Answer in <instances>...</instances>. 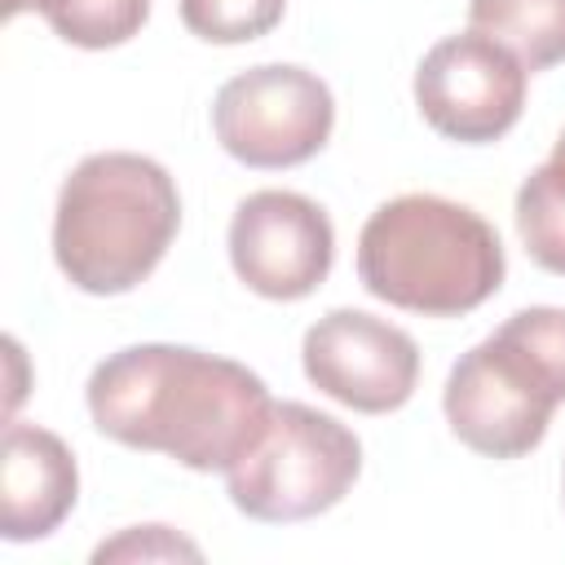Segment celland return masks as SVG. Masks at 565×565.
<instances>
[{"label": "cell", "instance_id": "1", "mask_svg": "<svg viewBox=\"0 0 565 565\" xmlns=\"http://www.w3.org/2000/svg\"><path fill=\"white\" fill-rule=\"evenodd\" d=\"M84 402L102 437L190 472H230L274 411L265 380L243 362L159 340L102 358Z\"/></svg>", "mask_w": 565, "mask_h": 565}, {"label": "cell", "instance_id": "2", "mask_svg": "<svg viewBox=\"0 0 565 565\" xmlns=\"http://www.w3.org/2000/svg\"><path fill=\"white\" fill-rule=\"evenodd\" d=\"M181 230L172 172L132 150H102L71 168L53 207V260L84 296L141 287Z\"/></svg>", "mask_w": 565, "mask_h": 565}, {"label": "cell", "instance_id": "3", "mask_svg": "<svg viewBox=\"0 0 565 565\" xmlns=\"http://www.w3.org/2000/svg\"><path fill=\"white\" fill-rule=\"evenodd\" d=\"M499 230L468 203L441 194H397L358 234L362 287L406 313L459 318L503 287Z\"/></svg>", "mask_w": 565, "mask_h": 565}, {"label": "cell", "instance_id": "4", "mask_svg": "<svg viewBox=\"0 0 565 565\" xmlns=\"http://www.w3.org/2000/svg\"><path fill=\"white\" fill-rule=\"evenodd\" d=\"M362 472V441L335 415L305 402H274L260 437L225 472L230 503L265 525L331 512Z\"/></svg>", "mask_w": 565, "mask_h": 565}, {"label": "cell", "instance_id": "5", "mask_svg": "<svg viewBox=\"0 0 565 565\" xmlns=\"http://www.w3.org/2000/svg\"><path fill=\"white\" fill-rule=\"evenodd\" d=\"M565 397L547 380V371L499 327L477 340L446 375L441 411L450 433L486 455V459H521L530 455L552 424V411Z\"/></svg>", "mask_w": 565, "mask_h": 565}, {"label": "cell", "instance_id": "6", "mask_svg": "<svg viewBox=\"0 0 565 565\" xmlns=\"http://www.w3.org/2000/svg\"><path fill=\"white\" fill-rule=\"evenodd\" d=\"M335 128V97L322 75L296 62H265L230 75L212 102V132L243 168L278 172L309 163Z\"/></svg>", "mask_w": 565, "mask_h": 565}, {"label": "cell", "instance_id": "7", "mask_svg": "<svg viewBox=\"0 0 565 565\" xmlns=\"http://www.w3.org/2000/svg\"><path fill=\"white\" fill-rule=\"evenodd\" d=\"M530 71L512 49L468 26L437 40L415 66V106L424 124L459 146H486L516 128Z\"/></svg>", "mask_w": 565, "mask_h": 565}, {"label": "cell", "instance_id": "8", "mask_svg": "<svg viewBox=\"0 0 565 565\" xmlns=\"http://www.w3.org/2000/svg\"><path fill=\"white\" fill-rule=\"evenodd\" d=\"M305 380L362 415L402 411L419 384V344L366 309H331L300 340Z\"/></svg>", "mask_w": 565, "mask_h": 565}, {"label": "cell", "instance_id": "9", "mask_svg": "<svg viewBox=\"0 0 565 565\" xmlns=\"http://www.w3.org/2000/svg\"><path fill=\"white\" fill-rule=\"evenodd\" d=\"M230 265L265 300L313 296L335 260V230L322 203L296 190H256L230 216Z\"/></svg>", "mask_w": 565, "mask_h": 565}, {"label": "cell", "instance_id": "10", "mask_svg": "<svg viewBox=\"0 0 565 565\" xmlns=\"http://www.w3.org/2000/svg\"><path fill=\"white\" fill-rule=\"evenodd\" d=\"M79 499V468L71 446L40 428L9 419L0 459V534L9 543L49 539Z\"/></svg>", "mask_w": 565, "mask_h": 565}, {"label": "cell", "instance_id": "11", "mask_svg": "<svg viewBox=\"0 0 565 565\" xmlns=\"http://www.w3.org/2000/svg\"><path fill=\"white\" fill-rule=\"evenodd\" d=\"M468 22L512 49L530 75L565 62V0H468Z\"/></svg>", "mask_w": 565, "mask_h": 565}, {"label": "cell", "instance_id": "12", "mask_svg": "<svg viewBox=\"0 0 565 565\" xmlns=\"http://www.w3.org/2000/svg\"><path fill=\"white\" fill-rule=\"evenodd\" d=\"M512 216L530 260L565 278V132L556 137L552 154L521 181Z\"/></svg>", "mask_w": 565, "mask_h": 565}, {"label": "cell", "instance_id": "13", "mask_svg": "<svg viewBox=\"0 0 565 565\" xmlns=\"http://www.w3.org/2000/svg\"><path fill=\"white\" fill-rule=\"evenodd\" d=\"M150 18V0H53L44 22L75 49H119Z\"/></svg>", "mask_w": 565, "mask_h": 565}, {"label": "cell", "instance_id": "14", "mask_svg": "<svg viewBox=\"0 0 565 565\" xmlns=\"http://www.w3.org/2000/svg\"><path fill=\"white\" fill-rule=\"evenodd\" d=\"M177 4L185 31L207 44H252L269 35L287 13V0H177Z\"/></svg>", "mask_w": 565, "mask_h": 565}, {"label": "cell", "instance_id": "15", "mask_svg": "<svg viewBox=\"0 0 565 565\" xmlns=\"http://www.w3.org/2000/svg\"><path fill=\"white\" fill-rule=\"evenodd\" d=\"M499 331L508 340H516L556 384V393L565 397V309L561 305H530L516 309L499 322Z\"/></svg>", "mask_w": 565, "mask_h": 565}, {"label": "cell", "instance_id": "16", "mask_svg": "<svg viewBox=\"0 0 565 565\" xmlns=\"http://www.w3.org/2000/svg\"><path fill=\"white\" fill-rule=\"evenodd\" d=\"M199 543L177 534L172 525H128L115 539L93 547V565L106 561H199Z\"/></svg>", "mask_w": 565, "mask_h": 565}, {"label": "cell", "instance_id": "17", "mask_svg": "<svg viewBox=\"0 0 565 565\" xmlns=\"http://www.w3.org/2000/svg\"><path fill=\"white\" fill-rule=\"evenodd\" d=\"M4 353H9V362H13V388H9V415H13V406L22 402V344L9 335V340H4Z\"/></svg>", "mask_w": 565, "mask_h": 565}, {"label": "cell", "instance_id": "18", "mask_svg": "<svg viewBox=\"0 0 565 565\" xmlns=\"http://www.w3.org/2000/svg\"><path fill=\"white\" fill-rule=\"evenodd\" d=\"M49 4L53 0H4V18H22V13H40L44 18Z\"/></svg>", "mask_w": 565, "mask_h": 565}]
</instances>
